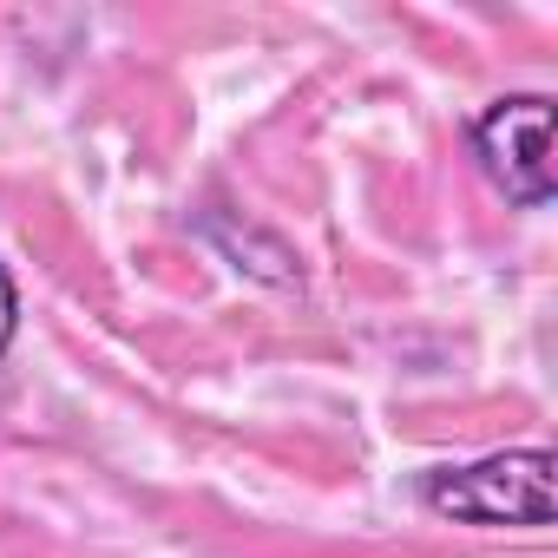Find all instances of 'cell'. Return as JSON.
I'll return each mask as SVG.
<instances>
[{
  "label": "cell",
  "mask_w": 558,
  "mask_h": 558,
  "mask_svg": "<svg viewBox=\"0 0 558 558\" xmlns=\"http://www.w3.org/2000/svg\"><path fill=\"white\" fill-rule=\"evenodd\" d=\"M427 512L453 519V525H551V453L545 447H512V453H486L466 466H440L421 486Z\"/></svg>",
  "instance_id": "obj_1"
},
{
  "label": "cell",
  "mask_w": 558,
  "mask_h": 558,
  "mask_svg": "<svg viewBox=\"0 0 558 558\" xmlns=\"http://www.w3.org/2000/svg\"><path fill=\"white\" fill-rule=\"evenodd\" d=\"M14 329H21V290H14L8 263H0V355L14 349Z\"/></svg>",
  "instance_id": "obj_3"
},
{
  "label": "cell",
  "mask_w": 558,
  "mask_h": 558,
  "mask_svg": "<svg viewBox=\"0 0 558 558\" xmlns=\"http://www.w3.org/2000/svg\"><path fill=\"white\" fill-rule=\"evenodd\" d=\"M545 138H551V99L545 93H512L493 99L473 119V158L480 171L525 210L551 204V165H545Z\"/></svg>",
  "instance_id": "obj_2"
}]
</instances>
